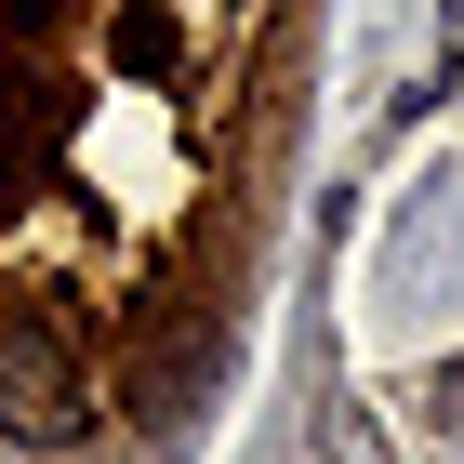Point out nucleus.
Listing matches in <instances>:
<instances>
[{"instance_id": "obj_1", "label": "nucleus", "mask_w": 464, "mask_h": 464, "mask_svg": "<svg viewBox=\"0 0 464 464\" xmlns=\"http://www.w3.org/2000/svg\"><path fill=\"white\" fill-rule=\"evenodd\" d=\"M0 438H27V451L93 438V372H80L53 305H0Z\"/></svg>"}, {"instance_id": "obj_2", "label": "nucleus", "mask_w": 464, "mask_h": 464, "mask_svg": "<svg viewBox=\"0 0 464 464\" xmlns=\"http://www.w3.org/2000/svg\"><path fill=\"white\" fill-rule=\"evenodd\" d=\"M438 411H464V358H451V372H438Z\"/></svg>"}]
</instances>
